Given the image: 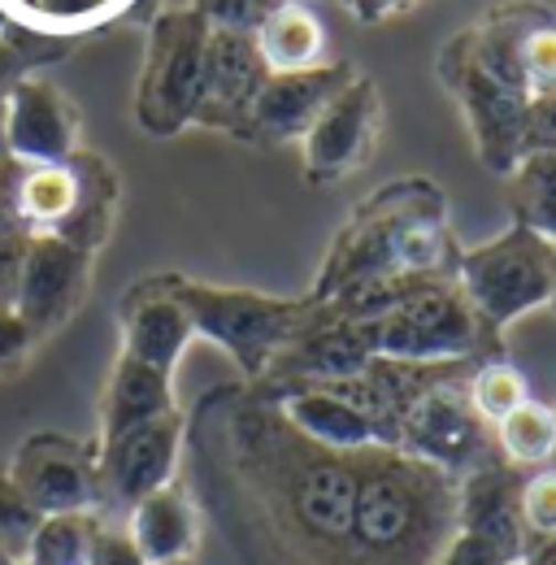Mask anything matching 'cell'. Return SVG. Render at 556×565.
<instances>
[{
    "label": "cell",
    "mask_w": 556,
    "mask_h": 565,
    "mask_svg": "<svg viewBox=\"0 0 556 565\" xmlns=\"http://www.w3.org/2000/svg\"><path fill=\"white\" fill-rule=\"evenodd\" d=\"M0 157H9V148H4V96H0Z\"/></svg>",
    "instance_id": "41"
},
{
    "label": "cell",
    "mask_w": 556,
    "mask_h": 565,
    "mask_svg": "<svg viewBox=\"0 0 556 565\" xmlns=\"http://www.w3.org/2000/svg\"><path fill=\"white\" fill-rule=\"evenodd\" d=\"M205 49L209 18L201 9H174L157 18L136 92V118L148 136H174L196 118Z\"/></svg>",
    "instance_id": "7"
},
{
    "label": "cell",
    "mask_w": 556,
    "mask_h": 565,
    "mask_svg": "<svg viewBox=\"0 0 556 565\" xmlns=\"http://www.w3.org/2000/svg\"><path fill=\"white\" fill-rule=\"evenodd\" d=\"M26 66H31V57H26L18 44H9V40L0 35V96H4L18 78H26V74H22Z\"/></svg>",
    "instance_id": "38"
},
{
    "label": "cell",
    "mask_w": 556,
    "mask_h": 565,
    "mask_svg": "<svg viewBox=\"0 0 556 565\" xmlns=\"http://www.w3.org/2000/svg\"><path fill=\"white\" fill-rule=\"evenodd\" d=\"M517 518L526 540H556V466L531 470L517 492Z\"/></svg>",
    "instance_id": "27"
},
{
    "label": "cell",
    "mask_w": 556,
    "mask_h": 565,
    "mask_svg": "<svg viewBox=\"0 0 556 565\" xmlns=\"http://www.w3.org/2000/svg\"><path fill=\"white\" fill-rule=\"evenodd\" d=\"M266 62L253 35L244 31H213L209 26V49H205V83H201V105L196 118L201 127H217V131H239L248 127V109L266 83Z\"/></svg>",
    "instance_id": "15"
},
{
    "label": "cell",
    "mask_w": 556,
    "mask_h": 565,
    "mask_svg": "<svg viewBox=\"0 0 556 565\" xmlns=\"http://www.w3.org/2000/svg\"><path fill=\"white\" fill-rule=\"evenodd\" d=\"M26 4H35V0H26Z\"/></svg>",
    "instance_id": "45"
},
{
    "label": "cell",
    "mask_w": 556,
    "mask_h": 565,
    "mask_svg": "<svg viewBox=\"0 0 556 565\" xmlns=\"http://www.w3.org/2000/svg\"><path fill=\"white\" fill-rule=\"evenodd\" d=\"M35 349L31 327L13 313V305H0V374H13Z\"/></svg>",
    "instance_id": "33"
},
{
    "label": "cell",
    "mask_w": 556,
    "mask_h": 565,
    "mask_svg": "<svg viewBox=\"0 0 556 565\" xmlns=\"http://www.w3.org/2000/svg\"><path fill=\"white\" fill-rule=\"evenodd\" d=\"M513 217L517 226H531L556 239V152H526L513 170Z\"/></svg>",
    "instance_id": "24"
},
{
    "label": "cell",
    "mask_w": 556,
    "mask_h": 565,
    "mask_svg": "<svg viewBox=\"0 0 556 565\" xmlns=\"http://www.w3.org/2000/svg\"><path fill=\"white\" fill-rule=\"evenodd\" d=\"M435 565H517V557H513L504 544L479 535V531H461V526H457V535L448 540V548L439 553Z\"/></svg>",
    "instance_id": "31"
},
{
    "label": "cell",
    "mask_w": 556,
    "mask_h": 565,
    "mask_svg": "<svg viewBox=\"0 0 556 565\" xmlns=\"http://www.w3.org/2000/svg\"><path fill=\"white\" fill-rule=\"evenodd\" d=\"M40 526V513L31 509V500L13 488L9 470L0 475V548H9L13 557H26L31 535Z\"/></svg>",
    "instance_id": "29"
},
{
    "label": "cell",
    "mask_w": 556,
    "mask_h": 565,
    "mask_svg": "<svg viewBox=\"0 0 556 565\" xmlns=\"http://www.w3.org/2000/svg\"><path fill=\"white\" fill-rule=\"evenodd\" d=\"M165 282L188 309L192 331L226 349L248 379L270 374L275 356L296 340V331L313 309V300H287V296H266L248 287H213L183 275H165Z\"/></svg>",
    "instance_id": "4"
},
{
    "label": "cell",
    "mask_w": 556,
    "mask_h": 565,
    "mask_svg": "<svg viewBox=\"0 0 556 565\" xmlns=\"http://www.w3.org/2000/svg\"><path fill=\"white\" fill-rule=\"evenodd\" d=\"M87 565H148V562L139 557V548L131 544L127 531H118V526H109V522L100 518V526H96V535H92Z\"/></svg>",
    "instance_id": "34"
},
{
    "label": "cell",
    "mask_w": 556,
    "mask_h": 565,
    "mask_svg": "<svg viewBox=\"0 0 556 565\" xmlns=\"http://www.w3.org/2000/svg\"><path fill=\"white\" fill-rule=\"evenodd\" d=\"M522 35L526 31H509L504 9H495L487 26L461 35L443 57V78L466 109L474 148L491 174H509L522 161V118L531 105L517 62Z\"/></svg>",
    "instance_id": "3"
},
{
    "label": "cell",
    "mask_w": 556,
    "mask_h": 565,
    "mask_svg": "<svg viewBox=\"0 0 556 565\" xmlns=\"http://www.w3.org/2000/svg\"><path fill=\"white\" fill-rule=\"evenodd\" d=\"M4 31H9V18H4V9H0V35H4Z\"/></svg>",
    "instance_id": "42"
},
{
    "label": "cell",
    "mask_w": 556,
    "mask_h": 565,
    "mask_svg": "<svg viewBox=\"0 0 556 565\" xmlns=\"http://www.w3.org/2000/svg\"><path fill=\"white\" fill-rule=\"evenodd\" d=\"M548 305H553V313H556V282H553V300H548Z\"/></svg>",
    "instance_id": "43"
},
{
    "label": "cell",
    "mask_w": 556,
    "mask_h": 565,
    "mask_svg": "<svg viewBox=\"0 0 556 565\" xmlns=\"http://www.w3.org/2000/svg\"><path fill=\"white\" fill-rule=\"evenodd\" d=\"M522 565H556V540H526Z\"/></svg>",
    "instance_id": "40"
},
{
    "label": "cell",
    "mask_w": 556,
    "mask_h": 565,
    "mask_svg": "<svg viewBox=\"0 0 556 565\" xmlns=\"http://www.w3.org/2000/svg\"><path fill=\"white\" fill-rule=\"evenodd\" d=\"M105 4H109V0H35L31 9L44 13V18H53V22H78V18L100 13Z\"/></svg>",
    "instance_id": "37"
},
{
    "label": "cell",
    "mask_w": 556,
    "mask_h": 565,
    "mask_svg": "<svg viewBox=\"0 0 556 565\" xmlns=\"http://www.w3.org/2000/svg\"><path fill=\"white\" fill-rule=\"evenodd\" d=\"M278 414L296 426L304 439L331 448V452H361V448H392L378 423L356 409L344 392L331 383H300L278 396Z\"/></svg>",
    "instance_id": "17"
},
{
    "label": "cell",
    "mask_w": 556,
    "mask_h": 565,
    "mask_svg": "<svg viewBox=\"0 0 556 565\" xmlns=\"http://www.w3.org/2000/svg\"><path fill=\"white\" fill-rule=\"evenodd\" d=\"M352 71L344 62L335 66H309V71H270L253 109H248V127L244 136L266 143L304 140V131L318 122V114L340 96Z\"/></svg>",
    "instance_id": "14"
},
{
    "label": "cell",
    "mask_w": 556,
    "mask_h": 565,
    "mask_svg": "<svg viewBox=\"0 0 556 565\" xmlns=\"http://www.w3.org/2000/svg\"><path fill=\"white\" fill-rule=\"evenodd\" d=\"M78 205V166L74 157L57 166H22L18 213L26 235H57Z\"/></svg>",
    "instance_id": "22"
},
{
    "label": "cell",
    "mask_w": 556,
    "mask_h": 565,
    "mask_svg": "<svg viewBox=\"0 0 556 565\" xmlns=\"http://www.w3.org/2000/svg\"><path fill=\"white\" fill-rule=\"evenodd\" d=\"M174 565H196V562H174Z\"/></svg>",
    "instance_id": "44"
},
{
    "label": "cell",
    "mask_w": 556,
    "mask_h": 565,
    "mask_svg": "<svg viewBox=\"0 0 556 565\" xmlns=\"http://www.w3.org/2000/svg\"><path fill=\"white\" fill-rule=\"evenodd\" d=\"M526 152H556V87L531 96L522 118V157Z\"/></svg>",
    "instance_id": "32"
},
{
    "label": "cell",
    "mask_w": 556,
    "mask_h": 565,
    "mask_svg": "<svg viewBox=\"0 0 556 565\" xmlns=\"http://www.w3.org/2000/svg\"><path fill=\"white\" fill-rule=\"evenodd\" d=\"M253 40L261 49L266 71H309V66H322V53H327V26L300 0H282L257 26Z\"/></svg>",
    "instance_id": "20"
},
{
    "label": "cell",
    "mask_w": 556,
    "mask_h": 565,
    "mask_svg": "<svg viewBox=\"0 0 556 565\" xmlns=\"http://www.w3.org/2000/svg\"><path fill=\"white\" fill-rule=\"evenodd\" d=\"M196 504L179 479L148 492L127 509V535L148 565L192 562L196 553Z\"/></svg>",
    "instance_id": "18"
},
{
    "label": "cell",
    "mask_w": 556,
    "mask_h": 565,
    "mask_svg": "<svg viewBox=\"0 0 556 565\" xmlns=\"http://www.w3.org/2000/svg\"><path fill=\"white\" fill-rule=\"evenodd\" d=\"M495 430V452L517 470H544L556 461V414L539 401H522Z\"/></svg>",
    "instance_id": "23"
},
{
    "label": "cell",
    "mask_w": 556,
    "mask_h": 565,
    "mask_svg": "<svg viewBox=\"0 0 556 565\" xmlns=\"http://www.w3.org/2000/svg\"><path fill=\"white\" fill-rule=\"evenodd\" d=\"M87 287H92V253L74 248L57 235H31L18 291H13V313L40 340V335L66 327L74 309L83 305Z\"/></svg>",
    "instance_id": "12"
},
{
    "label": "cell",
    "mask_w": 556,
    "mask_h": 565,
    "mask_svg": "<svg viewBox=\"0 0 556 565\" xmlns=\"http://www.w3.org/2000/svg\"><path fill=\"white\" fill-rule=\"evenodd\" d=\"M553 414H556V409H553ZM553 466H556V461H553Z\"/></svg>",
    "instance_id": "46"
},
{
    "label": "cell",
    "mask_w": 556,
    "mask_h": 565,
    "mask_svg": "<svg viewBox=\"0 0 556 565\" xmlns=\"http://www.w3.org/2000/svg\"><path fill=\"white\" fill-rule=\"evenodd\" d=\"M26 239L31 235H0V305H13L22 257H26Z\"/></svg>",
    "instance_id": "36"
},
{
    "label": "cell",
    "mask_w": 556,
    "mask_h": 565,
    "mask_svg": "<svg viewBox=\"0 0 556 565\" xmlns=\"http://www.w3.org/2000/svg\"><path fill=\"white\" fill-rule=\"evenodd\" d=\"M9 479L31 500V509L40 518H49V513H100V504H105L96 448H83L78 439L53 435V430H40L18 448Z\"/></svg>",
    "instance_id": "9"
},
{
    "label": "cell",
    "mask_w": 556,
    "mask_h": 565,
    "mask_svg": "<svg viewBox=\"0 0 556 565\" xmlns=\"http://www.w3.org/2000/svg\"><path fill=\"white\" fill-rule=\"evenodd\" d=\"M253 479H217L209 495L217 526L244 565H352L348 535L356 513V452H331L278 414V430L248 439Z\"/></svg>",
    "instance_id": "1"
},
{
    "label": "cell",
    "mask_w": 556,
    "mask_h": 565,
    "mask_svg": "<svg viewBox=\"0 0 556 565\" xmlns=\"http://www.w3.org/2000/svg\"><path fill=\"white\" fill-rule=\"evenodd\" d=\"M396 448L448 470L452 479H461V475L479 470L483 461L500 457L495 452V430L474 414L470 392L452 370H443L435 383H426L417 392V401L400 418Z\"/></svg>",
    "instance_id": "8"
},
{
    "label": "cell",
    "mask_w": 556,
    "mask_h": 565,
    "mask_svg": "<svg viewBox=\"0 0 556 565\" xmlns=\"http://www.w3.org/2000/svg\"><path fill=\"white\" fill-rule=\"evenodd\" d=\"M282 0H201V13L213 31H244L257 35V26L275 13Z\"/></svg>",
    "instance_id": "30"
},
{
    "label": "cell",
    "mask_w": 556,
    "mask_h": 565,
    "mask_svg": "<svg viewBox=\"0 0 556 565\" xmlns=\"http://www.w3.org/2000/svg\"><path fill=\"white\" fill-rule=\"evenodd\" d=\"M100 518L105 513H49V518H40L31 548H26V565H87L92 535H96Z\"/></svg>",
    "instance_id": "25"
},
{
    "label": "cell",
    "mask_w": 556,
    "mask_h": 565,
    "mask_svg": "<svg viewBox=\"0 0 556 565\" xmlns=\"http://www.w3.org/2000/svg\"><path fill=\"white\" fill-rule=\"evenodd\" d=\"M74 166H78V205L66 226L57 231V239H66L83 253H96L109 239V226L118 213V174L109 170L105 157L83 152V148L74 152Z\"/></svg>",
    "instance_id": "21"
},
{
    "label": "cell",
    "mask_w": 556,
    "mask_h": 565,
    "mask_svg": "<svg viewBox=\"0 0 556 565\" xmlns=\"http://www.w3.org/2000/svg\"><path fill=\"white\" fill-rule=\"evenodd\" d=\"M179 457H183V414L179 409L96 444L100 495H105L100 513L131 509L148 492L165 488L179 470Z\"/></svg>",
    "instance_id": "10"
},
{
    "label": "cell",
    "mask_w": 556,
    "mask_h": 565,
    "mask_svg": "<svg viewBox=\"0 0 556 565\" xmlns=\"http://www.w3.org/2000/svg\"><path fill=\"white\" fill-rule=\"evenodd\" d=\"M466 392H470V405L487 426H495L504 414H513L522 401H531V387H526V374L513 365V361H500L491 356L483 361L470 379H466Z\"/></svg>",
    "instance_id": "26"
},
{
    "label": "cell",
    "mask_w": 556,
    "mask_h": 565,
    "mask_svg": "<svg viewBox=\"0 0 556 565\" xmlns=\"http://www.w3.org/2000/svg\"><path fill=\"white\" fill-rule=\"evenodd\" d=\"M18 183H22V161L0 157V235H26L18 213Z\"/></svg>",
    "instance_id": "35"
},
{
    "label": "cell",
    "mask_w": 556,
    "mask_h": 565,
    "mask_svg": "<svg viewBox=\"0 0 556 565\" xmlns=\"http://www.w3.org/2000/svg\"><path fill=\"white\" fill-rule=\"evenodd\" d=\"M405 4H414V0H344V9L361 22H383L387 13H400Z\"/></svg>",
    "instance_id": "39"
},
{
    "label": "cell",
    "mask_w": 556,
    "mask_h": 565,
    "mask_svg": "<svg viewBox=\"0 0 556 565\" xmlns=\"http://www.w3.org/2000/svg\"><path fill=\"white\" fill-rule=\"evenodd\" d=\"M517 62H522V78L531 87V96L553 92L556 87V22H535L526 26L522 44H517Z\"/></svg>",
    "instance_id": "28"
},
{
    "label": "cell",
    "mask_w": 556,
    "mask_h": 565,
    "mask_svg": "<svg viewBox=\"0 0 556 565\" xmlns=\"http://www.w3.org/2000/svg\"><path fill=\"white\" fill-rule=\"evenodd\" d=\"M192 335H196L192 318H188V309L179 305V296L170 291L165 279L139 282L122 300V353L174 374V365L188 353Z\"/></svg>",
    "instance_id": "16"
},
{
    "label": "cell",
    "mask_w": 556,
    "mask_h": 565,
    "mask_svg": "<svg viewBox=\"0 0 556 565\" xmlns=\"http://www.w3.org/2000/svg\"><path fill=\"white\" fill-rule=\"evenodd\" d=\"M452 279L483 318L487 331H504L553 300L556 239L513 222L504 235L461 253Z\"/></svg>",
    "instance_id": "5"
},
{
    "label": "cell",
    "mask_w": 556,
    "mask_h": 565,
    "mask_svg": "<svg viewBox=\"0 0 556 565\" xmlns=\"http://www.w3.org/2000/svg\"><path fill=\"white\" fill-rule=\"evenodd\" d=\"M4 148L22 166H57L78 152V109L62 87L18 78L4 92Z\"/></svg>",
    "instance_id": "13"
},
{
    "label": "cell",
    "mask_w": 556,
    "mask_h": 565,
    "mask_svg": "<svg viewBox=\"0 0 556 565\" xmlns=\"http://www.w3.org/2000/svg\"><path fill=\"white\" fill-rule=\"evenodd\" d=\"M448 262H452V239L443 226L439 188L421 179L387 183L348 222L309 300H331L352 282L383 279V275H443L448 279Z\"/></svg>",
    "instance_id": "2"
},
{
    "label": "cell",
    "mask_w": 556,
    "mask_h": 565,
    "mask_svg": "<svg viewBox=\"0 0 556 565\" xmlns=\"http://www.w3.org/2000/svg\"><path fill=\"white\" fill-rule=\"evenodd\" d=\"M378 118H383V100L374 78L352 74L340 96L318 114V122L304 131V179L313 188L340 183L348 179L378 140Z\"/></svg>",
    "instance_id": "11"
},
{
    "label": "cell",
    "mask_w": 556,
    "mask_h": 565,
    "mask_svg": "<svg viewBox=\"0 0 556 565\" xmlns=\"http://www.w3.org/2000/svg\"><path fill=\"white\" fill-rule=\"evenodd\" d=\"M487 331L474 305L461 296L457 279H435L405 296L396 309L370 322L374 356L409 365H457L483 349Z\"/></svg>",
    "instance_id": "6"
},
{
    "label": "cell",
    "mask_w": 556,
    "mask_h": 565,
    "mask_svg": "<svg viewBox=\"0 0 556 565\" xmlns=\"http://www.w3.org/2000/svg\"><path fill=\"white\" fill-rule=\"evenodd\" d=\"M170 409H179L174 405V374H165V370H157L131 353H118L114 374L105 383V401H100V444L148 423V418H161Z\"/></svg>",
    "instance_id": "19"
}]
</instances>
